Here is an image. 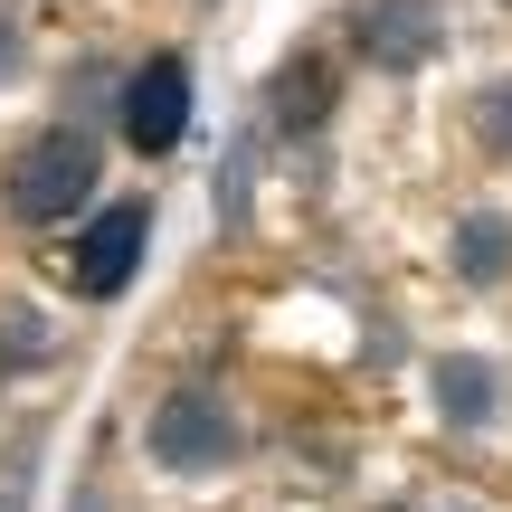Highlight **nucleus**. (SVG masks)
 <instances>
[{
	"mask_svg": "<svg viewBox=\"0 0 512 512\" xmlns=\"http://www.w3.org/2000/svg\"><path fill=\"white\" fill-rule=\"evenodd\" d=\"M484 143H503V152H512V86L484 95Z\"/></svg>",
	"mask_w": 512,
	"mask_h": 512,
	"instance_id": "1a4fd4ad",
	"label": "nucleus"
},
{
	"mask_svg": "<svg viewBox=\"0 0 512 512\" xmlns=\"http://www.w3.org/2000/svg\"><path fill=\"white\" fill-rule=\"evenodd\" d=\"M38 332H48L38 313H10V361H38Z\"/></svg>",
	"mask_w": 512,
	"mask_h": 512,
	"instance_id": "9d476101",
	"label": "nucleus"
},
{
	"mask_svg": "<svg viewBox=\"0 0 512 512\" xmlns=\"http://www.w3.org/2000/svg\"><path fill=\"white\" fill-rule=\"evenodd\" d=\"M427 399H437L446 427H484L503 408V370L475 361V351H446V361H427Z\"/></svg>",
	"mask_w": 512,
	"mask_h": 512,
	"instance_id": "0eeeda50",
	"label": "nucleus"
},
{
	"mask_svg": "<svg viewBox=\"0 0 512 512\" xmlns=\"http://www.w3.org/2000/svg\"><path fill=\"white\" fill-rule=\"evenodd\" d=\"M456 275L465 285H503L512 275V219L503 209H465L456 219Z\"/></svg>",
	"mask_w": 512,
	"mask_h": 512,
	"instance_id": "6e6552de",
	"label": "nucleus"
},
{
	"mask_svg": "<svg viewBox=\"0 0 512 512\" xmlns=\"http://www.w3.org/2000/svg\"><path fill=\"white\" fill-rule=\"evenodd\" d=\"M95 181H105V143H95L86 124H48V133H29V143L10 152L0 200H10L19 228H67V219L95 209Z\"/></svg>",
	"mask_w": 512,
	"mask_h": 512,
	"instance_id": "f257e3e1",
	"label": "nucleus"
},
{
	"mask_svg": "<svg viewBox=\"0 0 512 512\" xmlns=\"http://www.w3.org/2000/svg\"><path fill=\"white\" fill-rule=\"evenodd\" d=\"M152 465H171V475H219V465H238V408L209 399V389H171V399L152 408Z\"/></svg>",
	"mask_w": 512,
	"mask_h": 512,
	"instance_id": "7ed1b4c3",
	"label": "nucleus"
},
{
	"mask_svg": "<svg viewBox=\"0 0 512 512\" xmlns=\"http://www.w3.org/2000/svg\"><path fill=\"white\" fill-rule=\"evenodd\" d=\"M332 95H342L332 57H323V48H294L285 67L266 76V124H275V133H313V124L332 114Z\"/></svg>",
	"mask_w": 512,
	"mask_h": 512,
	"instance_id": "423d86ee",
	"label": "nucleus"
},
{
	"mask_svg": "<svg viewBox=\"0 0 512 512\" xmlns=\"http://www.w3.org/2000/svg\"><path fill=\"white\" fill-rule=\"evenodd\" d=\"M437 48H446L437 0H370L361 10V57H380V67H427Z\"/></svg>",
	"mask_w": 512,
	"mask_h": 512,
	"instance_id": "39448f33",
	"label": "nucleus"
},
{
	"mask_svg": "<svg viewBox=\"0 0 512 512\" xmlns=\"http://www.w3.org/2000/svg\"><path fill=\"white\" fill-rule=\"evenodd\" d=\"M114 124H124V143L143 152V162L181 152V133H190V57L152 48L143 67L124 76V105H114Z\"/></svg>",
	"mask_w": 512,
	"mask_h": 512,
	"instance_id": "20e7f679",
	"label": "nucleus"
},
{
	"mask_svg": "<svg viewBox=\"0 0 512 512\" xmlns=\"http://www.w3.org/2000/svg\"><path fill=\"white\" fill-rule=\"evenodd\" d=\"M143 247H152V200H105L86 219V238L67 247V285L86 304H114V294L143 275Z\"/></svg>",
	"mask_w": 512,
	"mask_h": 512,
	"instance_id": "f03ea898",
	"label": "nucleus"
}]
</instances>
